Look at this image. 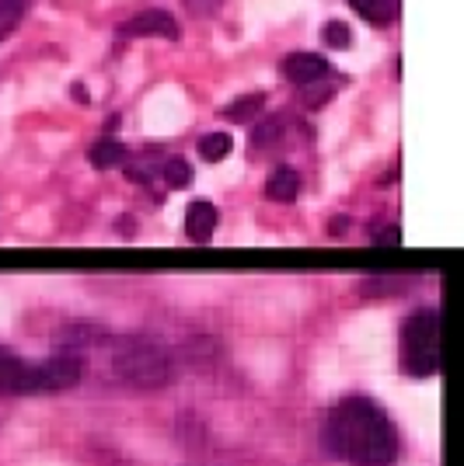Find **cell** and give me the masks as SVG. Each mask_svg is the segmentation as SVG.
Here are the masks:
<instances>
[{
	"instance_id": "1",
	"label": "cell",
	"mask_w": 464,
	"mask_h": 466,
	"mask_svg": "<svg viewBox=\"0 0 464 466\" xmlns=\"http://www.w3.org/2000/svg\"><path fill=\"white\" fill-rule=\"evenodd\" d=\"M325 449L349 466H391L398 460V432L384 407L366 397H346L325 418Z\"/></svg>"
},
{
	"instance_id": "16",
	"label": "cell",
	"mask_w": 464,
	"mask_h": 466,
	"mask_svg": "<svg viewBox=\"0 0 464 466\" xmlns=\"http://www.w3.org/2000/svg\"><path fill=\"white\" fill-rule=\"evenodd\" d=\"M322 38H325V46H331V49H349V42H353L346 21H329V25H322Z\"/></svg>"
},
{
	"instance_id": "17",
	"label": "cell",
	"mask_w": 464,
	"mask_h": 466,
	"mask_svg": "<svg viewBox=\"0 0 464 466\" xmlns=\"http://www.w3.org/2000/svg\"><path fill=\"white\" fill-rule=\"evenodd\" d=\"M182 4H185V7H189L196 18H202V14H213V11H217L224 0H182Z\"/></svg>"
},
{
	"instance_id": "6",
	"label": "cell",
	"mask_w": 464,
	"mask_h": 466,
	"mask_svg": "<svg viewBox=\"0 0 464 466\" xmlns=\"http://www.w3.org/2000/svg\"><path fill=\"white\" fill-rule=\"evenodd\" d=\"M126 35H161V38H178V25L175 18L161 11V7H150V11H140L133 21L123 25Z\"/></svg>"
},
{
	"instance_id": "2",
	"label": "cell",
	"mask_w": 464,
	"mask_h": 466,
	"mask_svg": "<svg viewBox=\"0 0 464 466\" xmlns=\"http://www.w3.org/2000/svg\"><path fill=\"white\" fill-rule=\"evenodd\" d=\"M112 369L136 390H158L171 379V359L158 342L126 338L112 344Z\"/></svg>"
},
{
	"instance_id": "15",
	"label": "cell",
	"mask_w": 464,
	"mask_h": 466,
	"mask_svg": "<svg viewBox=\"0 0 464 466\" xmlns=\"http://www.w3.org/2000/svg\"><path fill=\"white\" fill-rule=\"evenodd\" d=\"M165 178L171 188H189L193 185V164L182 160V157H171L165 164Z\"/></svg>"
},
{
	"instance_id": "8",
	"label": "cell",
	"mask_w": 464,
	"mask_h": 466,
	"mask_svg": "<svg viewBox=\"0 0 464 466\" xmlns=\"http://www.w3.org/2000/svg\"><path fill=\"white\" fill-rule=\"evenodd\" d=\"M217 223H220L217 206H210V202H193V209L185 213V233H189L196 244H206V241L213 237Z\"/></svg>"
},
{
	"instance_id": "9",
	"label": "cell",
	"mask_w": 464,
	"mask_h": 466,
	"mask_svg": "<svg viewBox=\"0 0 464 466\" xmlns=\"http://www.w3.org/2000/svg\"><path fill=\"white\" fill-rule=\"evenodd\" d=\"M88 160H91V167H99V171H112V167H119V164L130 160V147H123V143H116V140H101V143H95V147L88 150Z\"/></svg>"
},
{
	"instance_id": "12",
	"label": "cell",
	"mask_w": 464,
	"mask_h": 466,
	"mask_svg": "<svg viewBox=\"0 0 464 466\" xmlns=\"http://www.w3.org/2000/svg\"><path fill=\"white\" fill-rule=\"evenodd\" d=\"M231 150H234V140L228 132H210V136L199 140V157L210 160V164H220Z\"/></svg>"
},
{
	"instance_id": "3",
	"label": "cell",
	"mask_w": 464,
	"mask_h": 466,
	"mask_svg": "<svg viewBox=\"0 0 464 466\" xmlns=\"http://www.w3.org/2000/svg\"><path fill=\"white\" fill-rule=\"evenodd\" d=\"M401 369L408 376L440 373V313L416 310L401 324Z\"/></svg>"
},
{
	"instance_id": "18",
	"label": "cell",
	"mask_w": 464,
	"mask_h": 466,
	"mask_svg": "<svg viewBox=\"0 0 464 466\" xmlns=\"http://www.w3.org/2000/svg\"><path fill=\"white\" fill-rule=\"evenodd\" d=\"M374 244H388V248H398V244H401V230H398V226H388V230L374 233Z\"/></svg>"
},
{
	"instance_id": "13",
	"label": "cell",
	"mask_w": 464,
	"mask_h": 466,
	"mask_svg": "<svg viewBox=\"0 0 464 466\" xmlns=\"http://www.w3.org/2000/svg\"><path fill=\"white\" fill-rule=\"evenodd\" d=\"M25 7L29 0H0V42L18 29V21L25 18Z\"/></svg>"
},
{
	"instance_id": "11",
	"label": "cell",
	"mask_w": 464,
	"mask_h": 466,
	"mask_svg": "<svg viewBox=\"0 0 464 466\" xmlns=\"http://www.w3.org/2000/svg\"><path fill=\"white\" fill-rule=\"evenodd\" d=\"M360 18L370 21V25H391L398 14V0H349Z\"/></svg>"
},
{
	"instance_id": "4",
	"label": "cell",
	"mask_w": 464,
	"mask_h": 466,
	"mask_svg": "<svg viewBox=\"0 0 464 466\" xmlns=\"http://www.w3.org/2000/svg\"><path fill=\"white\" fill-rule=\"evenodd\" d=\"M84 376V359L77 352H56L49 362L32 366V386L29 394H60L77 386Z\"/></svg>"
},
{
	"instance_id": "7",
	"label": "cell",
	"mask_w": 464,
	"mask_h": 466,
	"mask_svg": "<svg viewBox=\"0 0 464 466\" xmlns=\"http://www.w3.org/2000/svg\"><path fill=\"white\" fill-rule=\"evenodd\" d=\"M32 386V366L0 348V394H29Z\"/></svg>"
},
{
	"instance_id": "5",
	"label": "cell",
	"mask_w": 464,
	"mask_h": 466,
	"mask_svg": "<svg viewBox=\"0 0 464 466\" xmlns=\"http://www.w3.org/2000/svg\"><path fill=\"white\" fill-rule=\"evenodd\" d=\"M325 73H329V63L322 56H314V53H294V56L283 60V77L290 84H297V88H307V84L322 80Z\"/></svg>"
},
{
	"instance_id": "10",
	"label": "cell",
	"mask_w": 464,
	"mask_h": 466,
	"mask_svg": "<svg viewBox=\"0 0 464 466\" xmlns=\"http://www.w3.org/2000/svg\"><path fill=\"white\" fill-rule=\"evenodd\" d=\"M297 191H300V174L290 171V167H279V171L269 178V185H265V195L276 199V202H294Z\"/></svg>"
},
{
	"instance_id": "14",
	"label": "cell",
	"mask_w": 464,
	"mask_h": 466,
	"mask_svg": "<svg viewBox=\"0 0 464 466\" xmlns=\"http://www.w3.org/2000/svg\"><path fill=\"white\" fill-rule=\"evenodd\" d=\"M262 108H265L262 94H248V97H241V101L228 105V119H234V123H252Z\"/></svg>"
}]
</instances>
